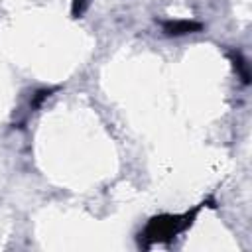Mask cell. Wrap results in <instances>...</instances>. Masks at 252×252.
<instances>
[{
  "label": "cell",
  "instance_id": "cell-1",
  "mask_svg": "<svg viewBox=\"0 0 252 252\" xmlns=\"http://www.w3.org/2000/svg\"><path fill=\"white\" fill-rule=\"evenodd\" d=\"M199 209H195L193 213H185L183 217L179 215H161L156 217L148 222L146 230H144V238L152 244V242H165L175 238L179 232H183L187 226H191L193 217L197 215Z\"/></svg>",
  "mask_w": 252,
  "mask_h": 252
}]
</instances>
